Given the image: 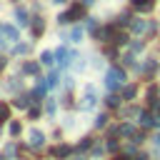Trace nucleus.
Instances as JSON below:
<instances>
[{
    "mask_svg": "<svg viewBox=\"0 0 160 160\" xmlns=\"http://www.w3.org/2000/svg\"><path fill=\"white\" fill-rule=\"evenodd\" d=\"M122 82H125V72H122L120 68H110L108 75H105V88H108V90H115V88H120Z\"/></svg>",
    "mask_w": 160,
    "mask_h": 160,
    "instance_id": "f257e3e1",
    "label": "nucleus"
},
{
    "mask_svg": "<svg viewBox=\"0 0 160 160\" xmlns=\"http://www.w3.org/2000/svg\"><path fill=\"white\" fill-rule=\"evenodd\" d=\"M55 58H58L60 68H65V65H70V60H75V55H72L68 48H58V50H55Z\"/></svg>",
    "mask_w": 160,
    "mask_h": 160,
    "instance_id": "f03ea898",
    "label": "nucleus"
},
{
    "mask_svg": "<svg viewBox=\"0 0 160 160\" xmlns=\"http://www.w3.org/2000/svg\"><path fill=\"white\" fill-rule=\"evenodd\" d=\"M30 148H42L45 145V135L40 132V130H30Z\"/></svg>",
    "mask_w": 160,
    "mask_h": 160,
    "instance_id": "7ed1b4c3",
    "label": "nucleus"
},
{
    "mask_svg": "<svg viewBox=\"0 0 160 160\" xmlns=\"http://www.w3.org/2000/svg\"><path fill=\"white\" fill-rule=\"evenodd\" d=\"M132 8L140 10V12H150V10L155 8V2H152V0H132Z\"/></svg>",
    "mask_w": 160,
    "mask_h": 160,
    "instance_id": "20e7f679",
    "label": "nucleus"
},
{
    "mask_svg": "<svg viewBox=\"0 0 160 160\" xmlns=\"http://www.w3.org/2000/svg\"><path fill=\"white\" fill-rule=\"evenodd\" d=\"M98 38H100V40H105V42H108V40H115V25L102 28V30L98 32Z\"/></svg>",
    "mask_w": 160,
    "mask_h": 160,
    "instance_id": "39448f33",
    "label": "nucleus"
},
{
    "mask_svg": "<svg viewBox=\"0 0 160 160\" xmlns=\"http://www.w3.org/2000/svg\"><path fill=\"white\" fill-rule=\"evenodd\" d=\"M45 30V20L42 18H32V35H42Z\"/></svg>",
    "mask_w": 160,
    "mask_h": 160,
    "instance_id": "423d86ee",
    "label": "nucleus"
},
{
    "mask_svg": "<svg viewBox=\"0 0 160 160\" xmlns=\"http://www.w3.org/2000/svg\"><path fill=\"white\" fill-rule=\"evenodd\" d=\"M80 108H82V110H92V108H95V95H92V92H88V95L82 98Z\"/></svg>",
    "mask_w": 160,
    "mask_h": 160,
    "instance_id": "0eeeda50",
    "label": "nucleus"
},
{
    "mask_svg": "<svg viewBox=\"0 0 160 160\" xmlns=\"http://www.w3.org/2000/svg\"><path fill=\"white\" fill-rule=\"evenodd\" d=\"M70 152H72V150H70L68 145H58V148L52 150V158H68Z\"/></svg>",
    "mask_w": 160,
    "mask_h": 160,
    "instance_id": "6e6552de",
    "label": "nucleus"
},
{
    "mask_svg": "<svg viewBox=\"0 0 160 160\" xmlns=\"http://www.w3.org/2000/svg\"><path fill=\"white\" fill-rule=\"evenodd\" d=\"M15 22H18V25H28V12H25L22 8L15 10Z\"/></svg>",
    "mask_w": 160,
    "mask_h": 160,
    "instance_id": "1a4fd4ad",
    "label": "nucleus"
},
{
    "mask_svg": "<svg viewBox=\"0 0 160 160\" xmlns=\"http://www.w3.org/2000/svg\"><path fill=\"white\" fill-rule=\"evenodd\" d=\"M12 105H15V108H20V110H25V108L30 105V98H25V95H18V98L12 100Z\"/></svg>",
    "mask_w": 160,
    "mask_h": 160,
    "instance_id": "9d476101",
    "label": "nucleus"
},
{
    "mask_svg": "<svg viewBox=\"0 0 160 160\" xmlns=\"http://www.w3.org/2000/svg\"><path fill=\"white\" fill-rule=\"evenodd\" d=\"M118 132H120L122 138H132V135H135V128L125 122V125H120V128H118Z\"/></svg>",
    "mask_w": 160,
    "mask_h": 160,
    "instance_id": "9b49d317",
    "label": "nucleus"
},
{
    "mask_svg": "<svg viewBox=\"0 0 160 160\" xmlns=\"http://www.w3.org/2000/svg\"><path fill=\"white\" fill-rule=\"evenodd\" d=\"M135 95H138V88H135V85H128V88L122 90V100H132Z\"/></svg>",
    "mask_w": 160,
    "mask_h": 160,
    "instance_id": "f8f14e48",
    "label": "nucleus"
},
{
    "mask_svg": "<svg viewBox=\"0 0 160 160\" xmlns=\"http://www.w3.org/2000/svg\"><path fill=\"white\" fill-rule=\"evenodd\" d=\"M72 22V12L68 10V12H62V15H58V25H70Z\"/></svg>",
    "mask_w": 160,
    "mask_h": 160,
    "instance_id": "ddd939ff",
    "label": "nucleus"
},
{
    "mask_svg": "<svg viewBox=\"0 0 160 160\" xmlns=\"http://www.w3.org/2000/svg\"><path fill=\"white\" fill-rule=\"evenodd\" d=\"M145 28H148V22H145V20H135V22H132V32H138V35H142V32H145Z\"/></svg>",
    "mask_w": 160,
    "mask_h": 160,
    "instance_id": "4468645a",
    "label": "nucleus"
},
{
    "mask_svg": "<svg viewBox=\"0 0 160 160\" xmlns=\"http://www.w3.org/2000/svg\"><path fill=\"white\" fill-rule=\"evenodd\" d=\"M140 122H142L145 128H150V125H155V118H152L150 112H140Z\"/></svg>",
    "mask_w": 160,
    "mask_h": 160,
    "instance_id": "2eb2a0df",
    "label": "nucleus"
},
{
    "mask_svg": "<svg viewBox=\"0 0 160 160\" xmlns=\"http://www.w3.org/2000/svg\"><path fill=\"white\" fill-rule=\"evenodd\" d=\"M80 38H82V28H72L70 30V40L72 42H80Z\"/></svg>",
    "mask_w": 160,
    "mask_h": 160,
    "instance_id": "dca6fc26",
    "label": "nucleus"
},
{
    "mask_svg": "<svg viewBox=\"0 0 160 160\" xmlns=\"http://www.w3.org/2000/svg\"><path fill=\"white\" fill-rule=\"evenodd\" d=\"M22 72H28V75L38 72V62H32V60H30V62H25V65H22Z\"/></svg>",
    "mask_w": 160,
    "mask_h": 160,
    "instance_id": "f3484780",
    "label": "nucleus"
},
{
    "mask_svg": "<svg viewBox=\"0 0 160 160\" xmlns=\"http://www.w3.org/2000/svg\"><path fill=\"white\" fill-rule=\"evenodd\" d=\"M105 105H108V108H118V105H120V98H118V95H108V98H105Z\"/></svg>",
    "mask_w": 160,
    "mask_h": 160,
    "instance_id": "a211bd4d",
    "label": "nucleus"
},
{
    "mask_svg": "<svg viewBox=\"0 0 160 160\" xmlns=\"http://www.w3.org/2000/svg\"><path fill=\"white\" fill-rule=\"evenodd\" d=\"M2 32H5V35H8L10 40H15V38H18V30H15L12 25H5V28H2Z\"/></svg>",
    "mask_w": 160,
    "mask_h": 160,
    "instance_id": "6ab92c4d",
    "label": "nucleus"
},
{
    "mask_svg": "<svg viewBox=\"0 0 160 160\" xmlns=\"http://www.w3.org/2000/svg\"><path fill=\"white\" fill-rule=\"evenodd\" d=\"M40 62H42V65H52V52H50V50H45V52L40 55Z\"/></svg>",
    "mask_w": 160,
    "mask_h": 160,
    "instance_id": "aec40b11",
    "label": "nucleus"
},
{
    "mask_svg": "<svg viewBox=\"0 0 160 160\" xmlns=\"http://www.w3.org/2000/svg\"><path fill=\"white\" fill-rule=\"evenodd\" d=\"M20 130H22V125H20L18 120H12V122H10V135L15 138V135H20Z\"/></svg>",
    "mask_w": 160,
    "mask_h": 160,
    "instance_id": "412c9836",
    "label": "nucleus"
},
{
    "mask_svg": "<svg viewBox=\"0 0 160 160\" xmlns=\"http://www.w3.org/2000/svg\"><path fill=\"white\" fill-rule=\"evenodd\" d=\"M70 12H72V20L82 18V5H72V8H70Z\"/></svg>",
    "mask_w": 160,
    "mask_h": 160,
    "instance_id": "4be33fe9",
    "label": "nucleus"
},
{
    "mask_svg": "<svg viewBox=\"0 0 160 160\" xmlns=\"http://www.w3.org/2000/svg\"><path fill=\"white\" fill-rule=\"evenodd\" d=\"M8 118H10V108L0 102V122H2V120H8Z\"/></svg>",
    "mask_w": 160,
    "mask_h": 160,
    "instance_id": "5701e85b",
    "label": "nucleus"
},
{
    "mask_svg": "<svg viewBox=\"0 0 160 160\" xmlns=\"http://www.w3.org/2000/svg\"><path fill=\"white\" fill-rule=\"evenodd\" d=\"M108 125V115H98L95 118V128H105Z\"/></svg>",
    "mask_w": 160,
    "mask_h": 160,
    "instance_id": "b1692460",
    "label": "nucleus"
},
{
    "mask_svg": "<svg viewBox=\"0 0 160 160\" xmlns=\"http://www.w3.org/2000/svg\"><path fill=\"white\" fill-rule=\"evenodd\" d=\"M90 145H92V138H82L80 145H78V150H85V148H90Z\"/></svg>",
    "mask_w": 160,
    "mask_h": 160,
    "instance_id": "393cba45",
    "label": "nucleus"
},
{
    "mask_svg": "<svg viewBox=\"0 0 160 160\" xmlns=\"http://www.w3.org/2000/svg\"><path fill=\"white\" fill-rule=\"evenodd\" d=\"M112 42H115V45H125V42H128V35H115Z\"/></svg>",
    "mask_w": 160,
    "mask_h": 160,
    "instance_id": "a878e982",
    "label": "nucleus"
},
{
    "mask_svg": "<svg viewBox=\"0 0 160 160\" xmlns=\"http://www.w3.org/2000/svg\"><path fill=\"white\" fill-rule=\"evenodd\" d=\"M28 50H30V45H18V48H15V52H22V55H25Z\"/></svg>",
    "mask_w": 160,
    "mask_h": 160,
    "instance_id": "bb28decb",
    "label": "nucleus"
},
{
    "mask_svg": "<svg viewBox=\"0 0 160 160\" xmlns=\"http://www.w3.org/2000/svg\"><path fill=\"white\" fill-rule=\"evenodd\" d=\"M38 115H40V110H38V108H30V118H32V120H35V118H38Z\"/></svg>",
    "mask_w": 160,
    "mask_h": 160,
    "instance_id": "cd10ccee",
    "label": "nucleus"
},
{
    "mask_svg": "<svg viewBox=\"0 0 160 160\" xmlns=\"http://www.w3.org/2000/svg\"><path fill=\"white\" fill-rule=\"evenodd\" d=\"M132 160H148V155H145V152H138V155H135Z\"/></svg>",
    "mask_w": 160,
    "mask_h": 160,
    "instance_id": "c85d7f7f",
    "label": "nucleus"
},
{
    "mask_svg": "<svg viewBox=\"0 0 160 160\" xmlns=\"http://www.w3.org/2000/svg\"><path fill=\"white\" fill-rule=\"evenodd\" d=\"M152 142H155V145H158V148H160V132H158V135H155V138H152Z\"/></svg>",
    "mask_w": 160,
    "mask_h": 160,
    "instance_id": "c756f323",
    "label": "nucleus"
},
{
    "mask_svg": "<svg viewBox=\"0 0 160 160\" xmlns=\"http://www.w3.org/2000/svg\"><path fill=\"white\" fill-rule=\"evenodd\" d=\"M152 108H155V110H160V100H152Z\"/></svg>",
    "mask_w": 160,
    "mask_h": 160,
    "instance_id": "7c9ffc66",
    "label": "nucleus"
},
{
    "mask_svg": "<svg viewBox=\"0 0 160 160\" xmlns=\"http://www.w3.org/2000/svg\"><path fill=\"white\" fill-rule=\"evenodd\" d=\"M5 62H8V60H5V58H0V70L5 68Z\"/></svg>",
    "mask_w": 160,
    "mask_h": 160,
    "instance_id": "2f4dec72",
    "label": "nucleus"
},
{
    "mask_svg": "<svg viewBox=\"0 0 160 160\" xmlns=\"http://www.w3.org/2000/svg\"><path fill=\"white\" fill-rule=\"evenodd\" d=\"M50 2H55V5H60V2H65V0H50Z\"/></svg>",
    "mask_w": 160,
    "mask_h": 160,
    "instance_id": "473e14b6",
    "label": "nucleus"
},
{
    "mask_svg": "<svg viewBox=\"0 0 160 160\" xmlns=\"http://www.w3.org/2000/svg\"><path fill=\"white\" fill-rule=\"evenodd\" d=\"M0 160H5V158H2V155H0Z\"/></svg>",
    "mask_w": 160,
    "mask_h": 160,
    "instance_id": "72a5a7b5",
    "label": "nucleus"
}]
</instances>
